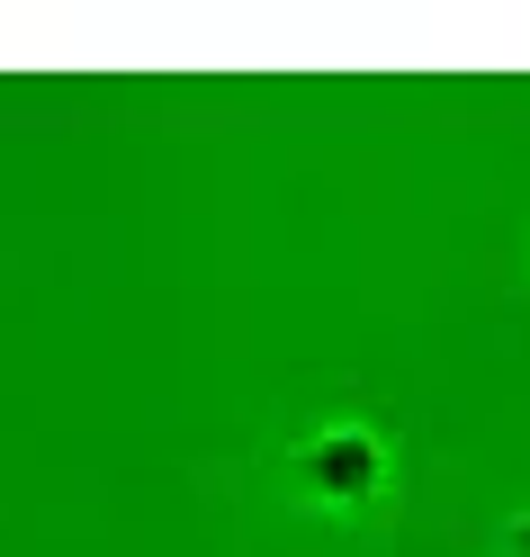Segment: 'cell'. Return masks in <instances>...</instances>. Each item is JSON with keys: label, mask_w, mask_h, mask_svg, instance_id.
<instances>
[{"label": "cell", "mask_w": 530, "mask_h": 557, "mask_svg": "<svg viewBox=\"0 0 530 557\" xmlns=\"http://www.w3.org/2000/svg\"><path fill=\"white\" fill-rule=\"evenodd\" d=\"M378 476H386V449L369 432H324V441L306 449V485H315V495H333V504L378 495Z\"/></svg>", "instance_id": "6da1fadb"}, {"label": "cell", "mask_w": 530, "mask_h": 557, "mask_svg": "<svg viewBox=\"0 0 530 557\" xmlns=\"http://www.w3.org/2000/svg\"><path fill=\"white\" fill-rule=\"evenodd\" d=\"M513 557H530V521H521V531H513Z\"/></svg>", "instance_id": "7a4b0ae2"}]
</instances>
